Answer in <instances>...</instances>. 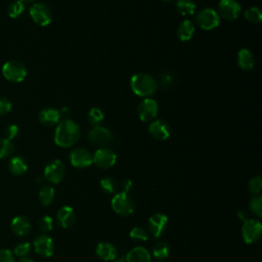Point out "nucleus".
Segmentation results:
<instances>
[{
    "mask_svg": "<svg viewBox=\"0 0 262 262\" xmlns=\"http://www.w3.org/2000/svg\"><path fill=\"white\" fill-rule=\"evenodd\" d=\"M80 134V127L75 121L62 120L54 131V142L59 147H71L79 140Z\"/></svg>",
    "mask_w": 262,
    "mask_h": 262,
    "instance_id": "1",
    "label": "nucleus"
},
{
    "mask_svg": "<svg viewBox=\"0 0 262 262\" xmlns=\"http://www.w3.org/2000/svg\"><path fill=\"white\" fill-rule=\"evenodd\" d=\"M130 86L134 94L140 97L151 96L158 89L156 79L147 73H136L131 77Z\"/></svg>",
    "mask_w": 262,
    "mask_h": 262,
    "instance_id": "2",
    "label": "nucleus"
},
{
    "mask_svg": "<svg viewBox=\"0 0 262 262\" xmlns=\"http://www.w3.org/2000/svg\"><path fill=\"white\" fill-rule=\"evenodd\" d=\"M112 208L120 216H129L132 215L135 210V202L132 196L127 193L120 191L115 194L112 199Z\"/></svg>",
    "mask_w": 262,
    "mask_h": 262,
    "instance_id": "3",
    "label": "nucleus"
},
{
    "mask_svg": "<svg viewBox=\"0 0 262 262\" xmlns=\"http://www.w3.org/2000/svg\"><path fill=\"white\" fill-rule=\"evenodd\" d=\"M2 74L6 80L19 83L24 81L27 76V68L18 60H8L2 67Z\"/></svg>",
    "mask_w": 262,
    "mask_h": 262,
    "instance_id": "4",
    "label": "nucleus"
},
{
    "mask_svg": "<svg viewBox=\"0 0 262 262\" xmlns=\"http://www.w3.org/2000/svg\"><path fill=\"white\" fill-rule=\"evenodd\" d=\"M198 26L206 31L216 29L220 24V16L216 10L212 8H203L195 15Z\"/></svg>",
    "mask_w": 262,
    "mask_h": 262,
    "instance_id": "5",
    "label": "nucleus"
},
{
    "mask_svg": "<svg viewBox=\"0 0 262 262\" xmlns=\"http://www.w3.org/2000/svg\"><path fill=\"white\" fill-rule=\"evenodd\" d=\"M89 141L99 147H107L114 140L113 132L102 126H95L88 132Z\"/></svg>",
    "mask_w": 262,
    "mask_h": 262,
    "instance_id": "6",
    "label": "nucleus"
},
{
    "mask_svg": "<svg viewBox=\"0 0 262 262\" xmlns=\"http://www.w3.org/2000/svg\"><path fill=\"white\" fill-rule=\"evenodd\" d=\"M262 225L256 219H247L242 226V237L247 244H254L261 237Z\"/></svg>",
    "mask_w": 262,
    "mask_h": 262,
    "instance_id": "7",
    "label": "nucleus"
},
{
    "mask_svg": "<svg viewBox=\"0 0 262 262\" xmlns=\"http://www.w3.org/2000/svg\"><path fill=\"white\" fill-rule=\"evenodd\" d=\"M30 15L34 23L41 27L48 26L52 20L50 8L44 3H35L30 8Z\"/></svg>",
    "mask_w": 262,
    "mask_h": 262,
    "instance_id": "8",
    "label": "nucleus"
},
{
    "mask_svg": "<svg viewBox=\"0 0 262 262\" xmlns=\"http://www.w3.org/2000/svg\"><path fill=\"white\" fill-rule=\"evenodd\" d=\"M66 175V167L59 160L49 162L44 169V178L50 183H59Z\"/></svg>",
    "mask_w": 262,
    "mask_h": 262,
    "instance_id": "9",
    "label": "nucleus"
},
{
    "mask_svg": "<svg viewBox=\"0 0 262 262\" xmlns=\"http://www.w3.org/2000/svg\"><path fill=\"white\" fill-rule=\"evenodd\" d=\"M242 12L241 4L236 0H221L218 5V14L222 18L232 21L236 19Z\"/></svg>",
    "mask_w": 262,
    "mask_h": 262,
    "instance_id": "10",
    "label": "nucleus"
},
{
    "mask_svg": "<svg viewBox=\"0 0 262 262\" xmlns=\"http://www.w3.org/2000/svg\"><path fill=\"white\" fill-rule=\"evenodd\" d=\"M93 163L100 169H108L117 162V155L108 147L98 148L92 156Z\"/></svg>",
    "mask_w": 262,
    "mask_h": 262,
    "instance_id": "11",
    "label": "nucleus"
},
{
    "mask_svg": "<svg viewBox=\"0 0 262 262\" xmlns=\"http://www.w3.org/2000/svg\"><path fill=\"white\" fill-rule=\"evenodd\" d=\"M158 111V102L152 98L146 97L139 103L137 107V115L142 122H149L157 117Z\"/></svg>",
    "mask_w": 262,
    "mask_h": 262,
    "instance_id": "12",
    "label": "nucleus"
},
{
    "mask_svg": "<svg viewBox=\"0 0 262 262\" xmlns=\"http://www.w3.org/2000/svg\"><path fill=\"white\" fill-rule=\"evenodd\" d=\"M70 163L76 168H86L93 163L92 155L85 147H76L70 152Z\"/></svg>",
    "mask_w": 262,
    "mask_h": 262,
    "instance_id": "13",
    "label": "nucleus"
},
{
    "mask_svg": "<svg viewBox=\"0 0 262 262\" xmlns=\"http://www.w3.org/2000/svg\"><path fill=\"white\" fill-rule=\"evenodd\" d=\"M148 230L150 234L159 238L167 229L168 226V217L163 213H155L148 219Z\"/></svg>",
    "mask_w": 262,
    "mask_h": 262,
    "instance_id": "14",
    "label": "nucleus"
},
{
    "mask_svg": "<svg viewBox=\"0 0 262 262\" xmlns=\"http://www.w3.org/2000/svg\"><path fill=\"white\" fill-rule=\"evenodd\" d=\"M33 246L35 252L42 257H50L54 252V243L52 238L45 233L38 235L34 239Z\"/></svg>",
    "mask_w": 262,
    "mask_h": 262,
    "instance_id": "15",
    "label": "nucleus"
},
{
    "mask_svg": "<svg viewBox=\"0 0 262 262\" xmlns=\"http://www.w3.org/2000/svg\"><path fill=\"white\" fill-rule=\"evenodd\" d=\"M148 132L157 140H166L170 137L171 128L164 120H154L148 127Z\"/></svg>",
    "mask_w": 262,
    "mask_h": 262,
    "instance_id": "16",
    "label": "nucleus"
},
{
    "mask_svg": "<svg viewBox=\"0 0 262 262\" xmlns=\"http://www.w3.org/2000/svg\"><path fill=\"white\" fill-rule=\"evenodd\" d=\"M56 221L62 228H69L74 225L76 221V213L70 206L61 207L56 213Z\"/></svg>",
    "mask_w": 262,
    "mask_h": 262,
    "instance_id": "17",
    "label": "nucleus"
},
{
    "mask_svg": "<svg viewBox=\"0 0 262 262\" xmlns=\"http://www.w3.org/2000/svg\"><path fill=\"white\" fill-rule=\"evenodd\" d=\"M11 231L17 236H26L31 231V222L25 216H16L11 221Z\"/></svg>",
    "mask_w": 262,
    "mask_h": 262,
    "instance_id": "18",
    "label": "nucleus"
},
{
    "mask_svg": "<svg viewBox=\"0 0 262 262\" xmlns=\"http://www.w3.org/2000/svg\"><path fill=\"white\" fill-rule=\"evenodd\" d=\"M95 253L103 261H113L117 256V249L108 242H101L96 246Z\"/></svg>",
    "mask_w": 262,
    "mask_h": 262,
    "instance_id": "19",
    "label": "nucleus"
},
{
    "mask_svg": "<svg viewBox=\"0 0 262 262\" xmlns=\"http://www.w3.org/2000/svg\"><path fill=\"white\" fill-rule=\"evenodd\" d=\"M60 120L59 111L53 107L43 108L39 113V121L44 126H53Z\"/></svg>",
    "mask_w": 262,
    "mask_h": 262,
    "instance_id": "20",
    "label": "nucleus"
},
{
    "mask_svg": "<svg viewBox=\"0 0 262 262\" xmlns=\"http://www.w3.org/2000/svg\"><path fill=\"white\" fill-rule=\"evenodd\" d=\"M150 254L143 247H135L126 255V262H150Z\"/></svg>",
    "mask_w": 262,
    "mask_h": 262,
    "instance_id": "21",
    "label": "nucleus"
},
{
    "mask_svg": "<svg viewBox=\"0 0 262 262\" xmlns=\"http://www.w3.org/2000/svg\"><path fill=\"white\" fill-rule=\"evenodd\" d=\"M237 64L244 71H250L255 66V58L247 48H242L237 52Z\"/></svg>",
    "mask_w": 262,
    "mask_h": 262,
    "instance_id": "22",
    "label": "nucleus"
},
{
    "mask_svg": "<svg viewBox=\"0 0 262 262\" xmlns=\"http://www.w3.org/2000/svg\"><path fill=\"white\" fill-rule=\"evenodd\" d=\"M8 169L11 174L15 176H20L25 174L28 170L27 161L20 156L12 157L8 162Z\"/></svg>",
    "mask_w": 262,
    "mask_h": 262,
    "instance_id": "23",
    "label": "nucleus"
},
{
    "mask_svg": "<svg viewBox=\"0 0 262 262\" xmlns=\"http://www.w3.org/2000/svg\"><path fill=\"white\" fill-rule=\"evenodd\" d=\"M194 31H195L194 25L190 20L185 19L179 25L178 30H177V36H178L179 40H181L183 42L189 41L192 38Z\"/></svg>",
    "mask_w": 262,
    "mask_h": 262,
    "instance_id": "24",
    "label": "nucleus"
},
{
    "mask_svg": "<svg viewBox=\"0 0 262 262\" xmlns=\"http://www.w3.org/2000/svg\"><path fill=\"white\" fill-rule=\"evenodd\" d=\"M170 251V245L165 241H161L154 246L152 255L157 260H164L169 256Z\"/></svg>",
    "mask_w": 262,
    "mask_h": 262,
    "instance_id": "25",
    "label": "nucleus"
},
{
    "mask_svg": "<svg viewBox=\"0 0 262 262\" xmlns=\"http://www.w3.org/2000/svg\"><path fill=\"white\" fill-rule=\"evenodd\" d=\"M99 185H100L101 190L105 193H108V194L117 192L120 188V184L117 181V179H115L113 177H110V176L102 178L99 182Z\"/></svg>",
    "mask_w": 262,
    "mask_h": 262,
    "instance_id": "26",
    "label": "nucleus"
},
{
    "mask_svg": "<svg viewBox=\"0 0 262 262\" xmlns=\"http://www.w3.org/2000/svg\"><path fill=\"white\" fill-rule=\"evenodd\" d=\"M176 8L181 15L187 16L194 13L196 6L192 0H178L176 3Z\"/></svg>",
    "mask_w": 262,
    "mask_h": 262,
    "instance_id": "27",
    "label": "nucleus"
},
{
    "mask_svg": "<svg viewBox=\"0 0 262 262\" xmlns=\"http://www.w3.org/2000/svg\"><path fill=\"white\" fill-rule=\"evenodd\" d=\"M54 188L49 185H44L39 190V200L44 206H49L54 200Z\"/></svg>",
    "mask_w": 262,
    "mask_h": 262,
    "instance_id": "28",
    "label": "nucleus"
},
{
    "mask_svg": "<svg viewBox=\"0 0 262 262\" xmlns=\"http://www.w3.org/2000/svg\"><path fill=\"white\" fill-rule=\"evenodd\" d=\"M103 118H104V114L103 112L98 108V107H92L89 110L88 112V115H87V119H88V122L93 126H100L101 122L103 121Z\"/></svg>",
    "mask_w": 262,
    "mask_h": 262,
    "instance_id": "29",
    "label": "nucleus"
},
{
    "mask_svg": "<svg viewBox=\"0 0 262 262\" xmlns=\"http://www.w3.org/2000/svg\"><path fill=\"white\" fill-rule=\"evenodd\" d=\"M245 18L249 21V23H252V24H259L261 23L262 20V13H261V10L258 8V7H250L248 8L245 13Z\"/></svg>",
    "mask_w": 262,
    "mask_h": 262,
    "instance_id": "30",
    "label": "nucleus"
},
{
    "mask_svg": "<svg viewBox=\"0 0 262 262\" xmlns=\"http://www.w3.org/2000/svg\"><path fill=\"white\" fill-rule=\"evenodd\" d=\"M25 10V5L21 1L19 0H15L13 2H11L9 5H8V8H7V13L9 15V17L11 18H16L18 17L19 15L23 14Z\"/></svg>",
    "mask_w": 262,
    "mask_h": 262,
    "instance_id": "31",
    "label": "nucleus"
},
{
    "mask_svg": "<svg viewBox=\"0 0 262 262\" xmlns=\"http://www.w3.org/2000/svg\"><path fill=\"white\" fill-rule=\"evenodd\" d=\"M160 85L164 89H170L175 85V78L169 72H162L159 76Z\"/></svg>",
    "mask_w": 262,
    "mask_h": 262,
    "instance_id": "32",
    "label": "nucleus"
},
{
    "mask_svg": "<svg viewBox=\"0 0 262 262\" xmlns=\"http://www.w3.org/2000/svg\"><path fill=\"white\" fill-rule=\"evenodd\" d=\"M14 146L12 142L6 138L0 139V159L8 158L13 152Z\"/></svg>",
    "mask_w": 262,
    "mask_h": 262,
    "instance_id": "33",
    "label": "nucleus"
},
{
    "mask_svg": "<svg viewBox=\"0 0 262 262\" xmlns=\"http://www.w3.org/2000/svg\"><path fill=\"white\" fill-rule=\"evenodd\" d=\"M249 208L252 213L258 217L262 216V198L260 195H254L249 203Z\"/></svg>",
    "mask_w": 262,
    "mask_h": 262,
    "instance_id": "34",
    "label": "nucleus"
},
{
    "mask_svg": "<svg viewBox=\"0 0 262 262\" xmlns=\"http://www.w3.org/2000/svg\"><path fill=\"white\" fill-rule=\"evenodd\" d=\"M130 237L137 242H146L148 239V233L144 228L136 226L130 231Z\"/></svg>",
    "mask_w": 262,
    "mask_h": 262,
    "instance_id": "35",
    "label": "nucleus"
},
{
    "mask_svg": "<svg viewBox=\"0 0 262 262\" xmlns=\"http://www.w3.org/2000/svg\"><path fill=\"white\" fill-rule=\"evenodd\" d=\"M261 187H262V179H261V177L259 175L253 177L249 181L248 189H249L250 193H252L253 195H257L260 192Z\"/></svg>",
    "mask_w": 262,
    "mask_h": 262,
    "instance_id": "36",
    "label": "nucleus"
},
{
    "mask_svg": "<svg viewBox=\"0 0 262 262\" xmlns=\"http://www.w3.org/2000/svg\"><path fill=\"white\" fill-rule=\"evenodd\" d=\"M38 227L44 233H47V232L51 231L52 228H53V220H52V218L49 217V216H43L39 220Z\"/></svg>",
    "mask_w": 262,
    "mask_h": 262,
    "instance_id": "37",
    "label": "nucleus"
},
{
    "mask_svg": "<svg viewBox=\"0 0 262 262\" xmlns=\"http://www.w3.org/2000/svg\"><path fill=\"white\" fill-rule=\"evenodd\" d=\"M31 251V244L28 243V242H23V243H19L17 244L15 247H14V250H13V253L18 256V257H26L28 255V253Z\"/></svg>",
    "mask_w": 262,
    "mask_h": 262,
    "instance_id": "38",
    "label": "nucleus"
},
{
    "mask_svg": "<svg viewBox=\"0 0 262 262\" xmlns=\"http://www.w3.org/2000/svg\"><path fill=\"white\" fill-rule=\"evenodd\" d=\"M11 107H12L11 101L6 97L0 96V116L8 114L11 111Z\"/></svg>",
    "mask_w": 262,
    "mask_h": 262,
    "instance_id": "39",
    "label": "nucleus"
},
{
    "mask_svg": "<svg viewBox=\"0 0 262 262\" xmlns=\"http://www.w3.org/2000/svg\"><path fill=\"white\" fill-rule=\"evenodd\" d=\"M18 132H19V129H18V127L16 125H14V124L9 125L5 129V136H6L5 138L11 141L13 138H15L17 136Z\"/></svg>",
    "mask_w": 262,
    "mask_h": 262,
    "instance_id": "40",
    "label": "nucleus"
},
{
    "mask_svg": "<svg viewBox=\"0 0 262 262\" xmlns=\"http://www.w3.org/2000/svg\"><path fill=\"white\" fill-rule=\"evenodd\" d=\"M0 262H14V256L8 249H0Z\"/></svg>",
    "mask_w": 262,
    "mask_h": 262,
    "instance_id": "41",
    "label": "nucleus"
},
{
    "mask_svg": "<svg viewBox=\"0 0 262 262\" xmlns=\"http://www.w3.org/2000/svg\"><path fill=\"white\" fill-rule=\"evenodd\" d=\"M132 186H133V183L130 179H125L123 180V182L120 184V187H121V191L123 192H129L131 189H132Z\"/></svg>",
    "mask_w": 262,
    "mask_h": 262,
    "instance_id": "42",
    "label": "nucleus"
},
{
    "mask_svg": "<svg viewBox=\"0 0 262 262\" xmlns=\"http://www.w3.org/2000/svg\"><path fill=\"white\" fill-rule=\"evenodd\" d=\"M59 116H60V119L69 120L70 117H71V110H70L68 106H63V107L59 111Z\"/></svg>",
    "mask_w": 262,
    "mask_h": 262,
    "instance_id": "43",
    "label": "nucleus"
},
{
    "mask_svg": "<svg viewBox=\"0 0 262 262\" xmlns=\"http://www.w3.org/2000/svg\"><path fill=\"white\" fill-rule=\"evenodd\" d=\"M237 216H238V218H239L241 220H243V221H246V220L248 219L247 214H246L245 211H239V212L237 213Z\"/></svg>",
    "mask_w": 262,
    "mask_h": 262,
    "instance_id": "44",
    "label": "nucleus"
},
{
    "mask_svg": "<svg viewBox=\"0 0 262 262\" xmlns=\"http://www.w3.org/2000/svg\"><path fill=\"white\" fill-rule=\"evenodd\" d=\"M18 262H34L32 259H29V258H26V257H24V258H21Z\"/></svg>",
    "mask_w": 262,
    "mask_h": 262,
    "instance_id": "45",
    "label": "nucleus"
},
{
    "mask_svg": "<svg viewBox=\"0 0 262 262\" xmlns=\"http://www.w3.org/2000/svg\"><path fill=\"white\" fill-rule=\"evenodd\" d=\"M42 182H43V177L38 176V177L36 178V183H42Z\"/></svg>",
    "mask_w": 262,
    "mask_h": 262,
    "instance_id": "46",
    "label": "nucleus"
},
{
    "mask_svg": "<svg viewBox=\"0 0 262 262\" xmlns=\"http://www.w3.org/2000/svg\"><path fill=\"white\" fill-rule=\"evenodd\" d=\"M19 1H21V2L24 3V2H33V1H35V0H19Z\"/></svg>",
    "mask_w": 262,
    "mask_h": 262,
    "instance_id": "47",
    "label": "nucleus"
},
{
    "mask_svg": "<svg viewBox=\"0 0 262 262\" xmlns=\"http://www.w3.org/2000/svg\"><path fill=\"white\" fill-rule=\"evenodd\" d=\"M114 262H126V261L123 260V259H119V260H115Z\"/></svg>",
    "mask_w": 262,
    "mask_h": 262,
    "instance_id": "48",
    "label": "nucleus"
},
{
    "mask_svg": "<svg viewBox=\"0 0 262 262\" xmlns=\"http://www.w3.org/2000/svg\"><path fill=\"white\" fill-rule=\"evenodd\" d=\"M162 1H172V0H162Z\"/></svg>",
    "mask_w": 262,
    "mask_h": 262,
    "instance_id": "49",
    "label": "nucleus"
},
{
    "mask_svg": "<svg viewBox=\"0 0 262 262\" xmlns=\"http://www.w3.org/2000/svg\"><path fill=\"white\" fill-rule=\"evenodd\" d=\"M150 262H151V261H150ZM155 262H156V261H155Z\"/></svg>",
    "mask_w": 262,
    "mask_h": 262,
    "instance_id": "50",
    "label": "nucleus"
}]
</instances>
